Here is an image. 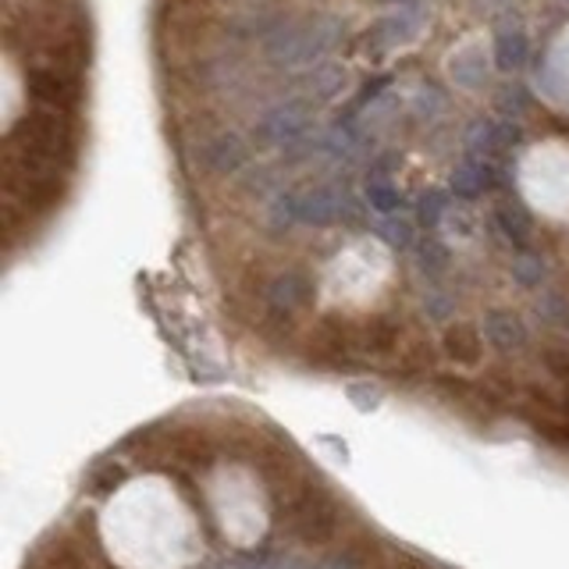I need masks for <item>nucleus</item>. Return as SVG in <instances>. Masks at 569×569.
<instances>
[{"label": "nucleus", "mask_w": 569, "mask_h": 569, "mask_svg": "<svg viewBox=\"0 0 569 569\" xmlns=\"http://www.w3.org/2000/svg\"><path fill=\"white\" fill-rule=\"evenodd\" d=\"M534 313L537 321H542L545 327H556V332H562V327H569V299L562 289H542L537 292V303H534Z\"/></svg>", "instance_id": "obj_17"}, {"label": "nucleus", "mask_w": 569, "mask_h": 569, "mask_svg": "<svg viewBox=\"0 0 569 569\" xmlns=\"http://www.w3.org/2000/svg\"><path fill=\"white\" fill-rule=\"evenodd\" d=\"M424 22H427L424 0H406V4H399V11L384 14V19H378L367 29V47L373 54H388V51L406 47V43H413L424 33Z\"/></svg>", "instance_id": "obj_5"}, {"label": "nucleus", "mask_w": 569, "mask_h": 569, "mask_svg": "<svg viewBox=\"0 0 569 569\" xmlns=\"http://www.w3.org/2000/svg\"><path fill=\"white\" fill-rule=\"evenodd\" d=\"M359 217H364V203L342 182L278 189L275 197H267L264 207V228L278 238L295 228H332V224Z\"/></svg>", "instance_id": "obj_1"}, {"label": "nucleus", "mask_w": 569, "mask_h": 569, "mask_svg": "<svg viewBox=\"0 0 569 569\" xmlns=\"http://www.w3.org/2000/svg\"><path fill=\"white\" fill-rule=\"evenodd\" d=\"M520 192L534 211L548 217H569V143L545 140L537 143L520 168Z\"/></svg>", "instance_id": "obj_3"}, {"label": "nucleus", "mask_w": 569, "mask_h": 569, "mask_svg": "<svg viewBox=\"0 0 569 569\" xmlns=\"http://www.w3.org/2000/svg\"><path fill=\"white\" fill-rule=\"evenodd\" d=\"M453 75H456V82L467 86V89H473L477 82H484V54L477 47L459 51L453 57Z\"/></svg>", "instance_id": "obj_19"}, {"label": "nucleus", "mask_w": 569, "mask_h": 569, "mask_svg": "<svg viewBox=\"0 0 569 569\" xmlns=\"http://www.w3.org/2000/svg\"><path fill=\"white\" fill-rule=\"evenodd\" d=\"M481 332H484L488 346L502 356H516L527 349V342H531L527 324H523V317L513 310H488L481 321Z\"/></svg>", "instance_id": "obj_9"}, {"label": "nucleus", "mask_w": 569, "mask_h": 569, "mask_svg": "<svg viewBox=\"0 0 569 569\" xmlns=\"http://www.w3.org/2000/svg\"><path fill=\"white\" fill-rule=\"evenodd\" d=\"M509 271H513V281L520 284V289H527V292L545 289V281H548V267H545L542 253H537V249L516 253L513 264H509Z\"/></svg>", "instance_id": "obj_16"}, {"label": "nucleus", "mask_w": 569, "mask_h": 569, "mask_svg": "<svg viewBox=\"0 0 569 569\" xmlns=\"http://www.w3.org/2000/svg\"><path fill=\"white\" fill-rule=\"evenodd\" d=\"M264 310L275 324H292L295 313L310 306L313 299V281L303 271H281L264 284Z\"/></svg>", "instance_id": "obj_6"}, {"label": "nucleus", "mask_w": 569, "mask_h": 569, "mask_svg": "<svg viewBox=\"0 0 569 569\" xmlns=\"http://www.w3.org/2000/svg\"><path fill=\"white\" fill-rule=\"evenodd\" d=\"M491 224H495L499 235H502L505 243L513 246L516 253L534 249L537 224H534V217H531L527 211H523V207L509 203V200H499L495 207H491Z\"/></svg>", "instance_id": "obj_11"}, {"label": "nucleus", "mask_w": 569, "mask_h": 569, "mask_svg": "<svg viewBox=\"0 0 569 569\" xmlns=\"http://www.w3.org/2000/svg\"><path fill=\"white\" fill-rule=\"evenodd\" d=\"M491 57H495V68L502 75L520 71L523 65H527V57H531L527 33H523L516 22H502L495 29V36H491Z\"/></svg>", "instance_id": "obj_12"}, {"label": "nucleus", "mask_w": 569, "mask_h": 569, "mask_svg": "<svg viewBox=\"0 0 569 569\" xmlns=\"http://www.w3.org/2000/svg\"><path fill=\"white\" fill-rule=\"evenodd\" d=\"M384 4H406V0H384Z\"/></svg>", "instance_id": "obj_22"}, {"label": "nucleus", "mask_w": 569, "mask_h": 569, "mask_svg": "<svg viewBox=\"0 0 569 569\" xmlns=\"http://www.w3.org/2000/svg\"><path fill=\"white\" fill-rule=\"evenodd\" d=\"M313 569H356V562L349 556H332V559H324L321 566H313Z\"/></svg>", "instance_id": "obj_21"}, {"label": "nucleus", "mask_w": 569, "mask_h": 569, "mask_svg": "<svg viewBox=\"0 0 569 569\" xmlns=\"http://www.w3.org/2000/svg\"><path fill=\"white\" fill-rule=\"evenodd\" d=\"M413 260H416V271H421L427 281H442L448 267H453V253H448V246L438 243V238L421 235V243L413 249Z\"/></svg>", "instance_id": "obj_15"}, {"label": "nucleus", "mask_w": 569, "mask_h": 569, "mask_svg": "<svg viewBox=\"0 0 569 569\" xmlns=\"http://www.w3.org/2000/svg\"><path fill=\"white\" fill-rule=\"evenodd\" d=\"M342 40L338 19H278L264 33V57L275 68H317Z\"/></svg>", "instance_id": "obj_2"}, {"label": "nucleus", "mask_w": 569, "mask_h": 569, "mask_svg": "<svg viewBox=\"0 0 569 569\" xmlns=\"http://www.w3.org/2000/svg\"><path fill=\"white\" fill-rule=\"evenodd\" d=\"M424 313H427V321H434V324H445L456 313V299H453V292H448L442 281H431L427 284V292H424Z\"/></svg>", "instance_id": "obj_20"}, {"label": "nucleus", "mask_w": 569, "mask_h": 569, "mask_svg": "<svg viewBox=\"0 0 569 569\" xmlns=\"http://www.w3.org/2000/svg\"><path fill=\"white\" fill-rule=\"evenodd\" d=\"M456 211V192L453 189H427L421 203H416V221L424 232H438L445 217H453Z\"/></svg>", "instance_id": "obj_14"}, {"label": "nucleus", "mask_w": 569, "mask_h": 569, "mask_svg": "<svg viewBox=\"0 0 569 569\" xmlns=\"http://www.w3.org/2000/svg\"><path fill=\"white\" fill-rule=\"evenodd\" d=\"M197 160H200V168L207 175L224 178V175L246 171L249 164H253V149H249V143L243 136H238V132H217V136L203 140Z\"/></svg>", "instance_id": "obj_7"}, {"label": "nucleus", "mask_w": 569, "mask_h": 569, "mask_svg": "<svg viewBox=\"0 0 569 569\" xmlns=\"http://www.w3.org/2000/svg\"><path fill=\"white\" fill-rule=\"evenodd\" d=\"M445 353L462 367H477L484 356V332L473 324H456L445 332Z\"/></svg>", "instance_id": "obj_13"}, {"label": "nucleus", "mask_w": 569, "mask_h": 569, "mask_svg": "<svg viewBox=\"0 0 569 569\" xmlns=\"http://www.w3.org/2000/svg\"><path fill=\"white\" fill-rule=\"evenodd\" d=\"M310 97L303 100H289L278 103V108L267 111L257 129H253V143L264 149H295L299 143H306L313 136V111H310Z\"/></svg>", "instance_id": "obj_4"}, {"label": "nucleus", "mask_w": 569, "mask_h": 569, "mask_svg": "<svg viewBox=\"0 0 569 569\" xmlns=\"http://www.w3.org/2000/svg\"><path fill=\"white\" fill-rule=\"evenodd\" d=\"M495 182H499V160L462 154L453 168V182H448V189H453L459 200H473V197H481V192L495 189Z\"/></svg>", "instance_id": "obj_10"}, {"label": "nucleus", "mask_w": 569, "mask_h": 569, "mask_svg": "<svg viewBox=\"0 0 569 569\" xmlns=\"http://www.w3.org/2000/svg\"><path fill=\"white\" fill-rule=\"evenodd\" d=\"M342 82H346V75H342L338 65H317V68L310 71V79H306V97L313 103H327V100H335Z\"/></svg>", "instance_id": "obj_18"}, {"label": "nucleus", "mask_w": 569, "mask_h": 569, "mask_svg": "<svg viewBox=\"0 0 569 569\" xmlns=\"http://www.w3.org/2000/svg\"><path fill=\"white\" fill-rule=\"evenodd\" d=\"M364 197L370 203V211L378 217H395L402 214V192H399V182H395V168L392 160H370V168L364 175Z\"/></svg>", "instance_id": "obj_8"}]
</instances>
